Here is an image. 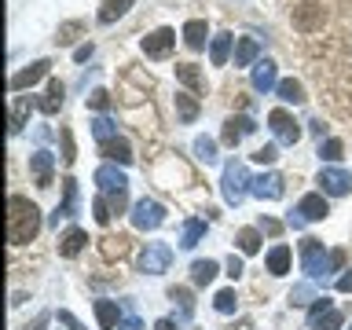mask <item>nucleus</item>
Returning a JSON list of instances; mask_svg holds the SVG:
<instances>
[{
  "mask_svg": "<svg viewBox=\"0 0 352 330\" xmlns=\"http://www.w3.org/2000/svg\"><path fill=\"white\" fill-rule=\"evenodd\" d=\"M253 132H257V125H253V118H246V114H231L228 121H224V132H220V136H224V143L228 147H239L242 140L246 136H253Z\"/></svg>",
  "mask_w": 352,
  "mask_h": 330,
  "instance_id": "nucleus-9",
  "label": "nucleus"
},
{
  "mask_svg": "<svg viewBox=\"0 0 352 330\" xmlns=\"http://www.w3.org/2000/svg\"><path fill=\"white\" fill-rule=\"evenodd\" d=\"M261 231H268V235H279L283 224H279V220H272V217H261Z\"/></svg>",
  "mask_w": 352,
  "mask_h": 330,
  "instance_id": "nucleus-50",
  "label": "nucleus"
},
{
  "mask_svg": "<svg viewBox=\"0 0 352 330\" xmlns=\"http://www.w3.org/2000/svg\"><path fill=\"white\" fill-rule=\"evenodd\" d=\"M59 323H63V327H70V330H81V323H77V316H70V312H59Z\"/></svg>",
  "mask_w": 352,
  "mask_h": 330,
  "instance_id": "nucleus-53",
  "label": "nucleus"
},
{
  "mask_svg": "<svg viewBox=\"0 0 352 330\" xmlns=\"http://www.w3.org/2000/svg\"><path fill=\"white\" fill-rule=\"evenodd\" d=\"M341 140H327V143H319V158H327V162H338L341 158Z\"/></svg>",
  "mask_w": 352,
  "mask_h": 330,
  "instance_id": "nucleus-41",
  "label": "nucleus"
},
{
  "mask_svg": "<svg viewBox=\"0 0 352 330\" xmlns=\"http://www.w3.org/2000/svg\"><path fill=\"white\" fill-rule=\"evenodd\" d=\"M253 88H257V92H272V88H279V66H275L272 59L253 63Z\"/></svg>",
  "mask_w": 352,
  "mask_h": 330,
  "instance_id": "nucleus-15",
  "label": "nucleus"
},
{
  "mask_svg": "<svg viewBox=\"0 0 352 330\" xmlns=\"http://www.w3.org/2000/svg\"><path fill=\"white\" fill-rule=\"evenodd\" d=\"M176 81H180L187 92H202V74H198L195 63H176Z\"/></svg>",
  "mask_w": 352,
  "mask_h": 330,
  "instance_id": "nucleus-23",
  "label": "nucleus"
},
{
  "mask_svg": "<svg viewBox=\"0 0 352 330\" xmlns=\"http://www.w3.org/2000/svg\"><path fill=\"white\" fill-rule=\"evenodd\" d=\"M327 22V11L319 8V4H301V8H294V26L297 30H305V33H312L319 30Z\"/></svg>",
  "mask_w": 352,
  "mask_h": 330,
  "instance_id": "nucleus-13",
  "label": "nucleus"
},
{
  "mask_svg": "<svg viewBox=\"0 0 352 330\" xmlns=\"http://www.w3.org/2000/svg\"><path fill=\"white\" fill-rule=\"evenodd\" d=\"M88 55H92V44H81V48H77V52H74V59H77V63H85V59H88Z\"/></svg>",
  "mask_w": 352,
  "mask_h": 330,
  "instance_id": "nucleus-55",
  "label": "nucleus"
},
{
  "mask_svg": "<svg viewBox=\"0 0 352 330\" xmlns=\"http://www.w3.org/2000/svg\"><path fill=\"white\" fill-rule=\"evenodd\" d=\"M275 158H279V147H275V143H264V147L253 151V162H261V165H272Z\"/></svg>",
  "mask_w": 352,
  "mask_h": 330,
  "instance_id": "nucleus-42",
  "label": "nucleus"
},
{
  "mask_svg": "<svg viewBox=\"0 0 352 330\" xmlns=\"http://www.w3.org/2000/svg\"><path fill=\"white\" fill-rule=\"evenodd\" d=\"M319 187H323V195L341 198V195L352 191V176L345 169H323V173H319Z\"/></svg>",
  "mask_w": 352,
  "mask_h": 330,
  "instance_id": "nucleus-12",
  "label": "nucleus"
},
{
  "mask_svg": "<svg viewBox=\"0 0 352 330\" xmlns=\"http://www.w3.org/2000/svg\"><path fill=\"white\" fill-rule=\"evenodd\" d=\"M202 235H206V220H187V224H184V235H180V246H184V250H195Z\"/></svg>",
  "mask_w": 352,
  "mask_h": 330,
  "instance_id": "nucleus-32",
  "label": "nucleus"
},
{
  "mask_svg": "<svg viewBox=\"0 0 352 330\" xmlns=\"http://www.w3.org/2000/svg\"><path fill=\"white\" fill-rule=\"evenodd\" d=\"M312 301H319V297H316V286H312V283H297L294 290H290V305H297V308H301V305H312Z\"/></svg>",
  "mask_w": 352,
  "mask_h": 330,
  "instance_id": "nucleus-35",
  "label": "nucleus"
},
{
  "mask_svg": "<svg viewBox=\"0 0 352 330\" xmlns=\"http://www.w3.org/2000/svg\"><path fill=\"white\" fill-rule=\"evenodd\" d=\"M85 246H88V235H85L81 228H70V231L59 239V253H63V257H77Z\"/></svg>",
  "mask_w": 352,
  "mask_h": 330,
  "instance_id": "nucleus-22",
  "label": "nucleus"
},
{
  "mask_svg": "<svg viewBox=\"0 0 352 330\" xmlns=\"http://www.w3.org/2000/svg\"><path fill=\"white\" fill-rule=\"evenodd\" d=\"M165 224V206L154 202V198H140L136 206H132V228L140 231H154Z\"/></svg>",
  "mask_w": 352,
  "mask_h": 330,
  "instance_id": "nucleus-4",
  "label": "nucleus"
},
{
  "mask_svg": "<svg viewBox=\"0 0 352 330\" xmlns=\"http://www.w3.org/2000/svg\"><path fill=\"white\" fill-rule=\"evenodd\" d=\"M74 213H77V180L66 176L63 180V206L55 209V224H59V217H74Z\"/></svg>",
  "mask_w": 352,
  "mask_h": 330,
  "instance_id": "nucleus-20",
  "label": "nucleus"
},
{
  "mask_svg": "<svg viewBox=\"0 0 352 330\" xmlns=\"http://www.w3.org/2000/svg\"><path fill=\"white\" fill-rule=\"evenodd\" d=\"M341 319L345 316L330 305V297H319V301L312 305V312H308V330H338Z\"/></svg>",
  "mask_w": 352,
  "mask_h": 330,
  "instance_id": "nucleus-6",
  "label": "nucleus"
},
{
  "mask_svg": "<svg viewBox=\"0 0 352 330\" xmlns=\"http://www.w3.org/2000/svg\"><path fill=\"white\" fill-rule=\"evenodd\" d=\"M235 305H239L235 290H220V294L213 297V308H217V312H224V316H231V312H235Z\"/></svg>",
  "mask_w": 352,
  "mask_h": 330,
  "instance_id": "nucleus-38",
  "label": "nucleus"
},
{
  "mask_svg": "<svg viewBox=\"0 0 352 330\" xmlns=\"http://www.w3.org/2000/svg\"><path fill=\"white\" fill-rule=\"evenodd\" d=\"M268 125L275 132V140L286 143V147H294L297 140H301V125L294 121V114H286V110H272L268 114Z\"/></svg>",
  "mask_w": 352,
  "mask_h": 330,
  "instance_id": "nucleus-7",
  "label": "nucleus"
},
{
  "mask_svg": "<svg viewBox=\"0 0 352 330\" xmlns=\"http://www.w3.org/2000/svg\"><path fill=\"white\" fill-rule=\"evenodd\" d=\"M338 290H341V294H352V268L338 279Z\"/></svg>",
  "mask_w": 352,
  "mask_h": 330,
  "instance_id": "nucleus-52",
  "label": "nucleus"
},
{
  "mask_svg": "<svg viewBox=\"0 0 352 330\" xmlns=\"http://www.w3.org/2000/svg\"><path fill=\"white\" fill-rule=\"evenodd\" d=\"M231 33H217L213 44H209V59H213V66H224L228 63V52H231Z\"/></svg>",
  "mask_w": 352,
  "mask_h": 330,
  "instance_id": "nucleus-29",
  "label": "nucleus"
},
{
  "mask_svg": "<svg viewBox=\"0 0 352 330\" xmlns=\"http://www.w3.org/2000/svg\"><path fill=\"white\" fill-rule=\"evenodd\" d=\"M169 297H173V301H180V312H184V316H191V312H195L191 290H184V286H173V290H169Z\"/></svg>",
  "mask_w": 352,
  "mask_h": 330,
  "instance_id": "nucleus-39",
  "label": "nucleus"
},
{
  "mask_svg": "<svg viewBox=\"0 0 352 330\" xmlns=\"http://www.w3.org/2000/svg\"><path fill=\"white\" fill-rule=\"evenodd\" d=\"M154 330H180V327H176L173 319H158V323H154Z\"/></svg>",
  "mask_w": 352,
  "mask_h": 330,
  "instance_id": "nucleus-56",
  "label": "nucleus"
},
{
  "mask_svg": "<svg viewBox=\"0 0 352 330\" xmlns=\"http://www.w3.org/2000/svg\"><path fill=\"white\" fill-rule=\"evenodd\" d=\"M52 154L48 151H37L30 158V169H33V176H37V187H52Z\"/></svg>",
  "mask_w": 352,
  "mask_h": 330,
  "instance_id": "nucleus-18",
  "label": "nucleus"
},
{
  "mask_svg": "<svg viewBox=\"0 0 352 330\" xmlns=\"http://www.w3.org/2000/svg\"><path fill=\"white\" fill-rule=\"evenodd\" d=\"M92 209H96V220H99V224H110V217H114V213H110V206H107L103 195H99L96 202H92Z\"/></svg>",
  "mask_w": 352,
  "mask_h": 330,
  "instance_id": "nucleus-47",
  "label": "nucleus"
},
{
  "mask_svg": "<svg viewBox=\"0 0 352 330\" xmlns=\"http://www.w3.org/2000/svg\"><path fill=\"white\" fill-rule=\"evenodd\" d=\"M206 37H209V30H206L202 19H191V22L184 26V44H187L191 52H202V48H206Z\"/></svg>",
  "mask_w": 352,
  "mask_h": 330,
  "instance_id": "nucleus-19",
  "label": "nucleus"
},
{
  "mask_svg": "<svg viewBox=\"0 0 352 330\" xmlns=\"http://www.w3.org/2000/svg\"><path fill=\"white\" fill-rule=\"evenodd\" d=\"M224 268H228V275H231V279H239V275L246 272V268H242V261L235 257V253H231V257H228V264H224Z\"/></svg>",
  "mask_w": 352,
  "mask_h": 330,
  "instance_id": "nucleus-49",
  "label": "nucleus"
},
{
  "mask_svg": "<svg viewBox=\"0 0 352 330\" xmlns=\"http://www.w3.org/2000/svg\"><path fill=\"white\" fill-rule=\"evenodd\" d=\"M96 184H99V191H103V195H110V191H125V187H129L125 173H121L114 162H110V165H99V169H96Z\"/></svg>",
  "mask_w": 352,
  "mask_h": 330,
  "instance_id": "nucleus-14",
  "label": "nucleus"
},
{
  "mask_svg": "<svg viewBox=\"0 0 352 330\" xmlns=\"http://www.w3.org/2000/svg\"><path fill=\"white\" fill-rule=\"evenodd\" d=\"M257 52H261V44L253 37H239V44H235V66H253V63H257Z\"/></svg>",
  "mask_w": 352,
  "mask_h": 330,
  "instance_id": "nucleus-26",
  "label": "nucleus"
},
{
  "mask_svg": "<svg viewBox=\"0 0 352 330\" xmlns=\"http://www.w3.org/2000/svg\"><path fill=\"white\" fill-rule=\"evenodd\" d=\"M118 330H143V323H140V319H136V316H129V319H125V323H121Z\"/></svg>",
  "mask_w": 352,
  "mask_h": 330,
  "instance_id": "nucleus-54",
  "label": "nucleus"
},
{
  "mask_svg": "<svg viewBox=\"0 0 352 330\" xmlns=\"http://www.w3.org/2000/svg\"><path fill=\"white\" fill-rule=\"evenodd\" d=\"M48 70H52V63H48V59H37V63H30L26 70H19L15 77H11V81H8V88H11V92H22V88H33V85L41 81V77H48Z\"/></svg>",
  "mask_w": 352,
  "mask_h": 330,
  "instance_id": "nucleus-10",
  "label": "nucleus"
},
{
  "mask_svg": "<svg viewBox=\"0 0 352 330\" xmlns=\"http://www.w3.org/2000/svg\"><path fill=\"white\" fill-rule=\"evenodd\" d=\"M132 4H136V0H103V4H99V22H103V26H110V22H118Z\"/></svg>",
  "mask_w": 352,
  "mask_h": 330,
  "instance_id": "nucleus-24",
  "label": "nucleus"
},
{
  "mask_svg": "<svg viewBox=\"0 0 352 330\" xmlns=\"http://www.w3.org/2000/svg\"><path fill=\"white\" fill-rule=\"evenodd\" d=\"M81 30H85L81 22H63V26H59V37H55V41H59V44H70Z\"/></svg>",
  "mask_w": 352,
  "mask_h": 330,
  "instance_id": "nucleus-44",
  "label": "nucleus"
},
{
  "mask_svg": "<svg viewBox=\"0 0 352 330\" xmlns=\"http://www.w3.org/2000/svg\"><path fill=\"white\" fill-rule=\"evenodd\" d=\"M99 151H103V158L114 162V165H129L132 162V147H129V140H121V136L99 143Z\"/></svg>",
  "mask_w": 352,
  "mask_h": 330,
  "instance_id": "nucleus-17",
  "label": "nucleus"
},
{
  "mask_svg": "<svg viewBox=\"0 0 352 330\" xmlns=\"http://www.w3.org/2000/svg\"><path fill=\"white\" fill-rule=\"evenodd\" d=\"M44 327H48V312H41L37 319H33V323H26L22 330H44Z\"/></svg>",
  "mask_w": 352,
  "mask_h": 330,
  "instance_id": "nucleus-51",
  "label": "nucleus"
},
{
  "mask_svg": "<svg viewBox=\"0 0 352 330\" xmlns=\"http://www.w3.org/2000/svg\"><path fill=\"white\" fill-rule=\"evenodd\" d=\"M327 257H330V253L323 250V242H319V239H312V235L301 239V268H305L308 279H319V275H323Z\"/></svg>",
  "mask_w": 352,
  "mask_h": 330,
  "instance_id": "nucleus-5",
  "label": "nucleus"
},
{
  "mask_svg": "<svg viewBox=\"0 0 352 330\" xmlns=\"http://www.w3.org/2000/svg\"><path fill=\"white\" fill-rule=\"evenodd\" d=\"M217 272H220L217 261H195L191 264V283L195 286H209V283L217 279Z\"/></svg>",
  "mask_w": 352,
  "mask_h": 330,
  "instance_id": "nucleus-25",
  "label": "nucleus"
},
{
  "mask_svg": "<svg viewBox=\"0 0 352 330\" xmlns=\"http://www.w3.org/2000/svg\"><path fill=\"white\" fill-rule=\"evenodd\" d=\"M173 44H176V30L162 26V30H154L143 37V55H147V59H165V55L173 52Z\"/></svg>",
  "mask_w": 352,
  "mask_h": 330,
  "instance_id": "nucleus-8",
  "label": "nucleus"
},
{
  "mask_svg": "<svg viewBox=\"0 0 352 330\" xmlns=\"http://www.w3.org/2000/svg\"><path fill=\"white\" fill-rule=\"evenodd\" d=\"M250 169L242 165L239 158H231L224 165V180H220V195H224V202L228 206H242V198L250 195Z\"/></svg>",
  "mask_w": 352,
  "mask_h": 330,
  "instance_id": "nucleus-2",
  "label": "nucleus"
},
{
  "mask_svg": "<svg viewBox=\"0 0 352 330\" xmlns=\"http://www.w3.org/2000/svg\"><path fill=\"white\" fill-rule=\"evenodd\" d=\"M92 132H96V140H99V143H107V140H114V136H118V125H114L110 118H96V121H92Z\"/></svg>",
  "mask_w": 352,
  "mask_h": 330,
  "instance_id": "nucleus-37",
  "label": "nucleus"
},
{
  "mask_svg": "<svg viewBox=\"0 0 352 330\" xmlns=\"http://www.w3.org/2000/svg\"><path fill=\"white\" fill-rule=\"evenodd\" d=\"M30 110H33V99H30V96H19V99H15V110H11V132H22V125H26V118H30Z\"/></svg>",
  "mask_w": 352,
  "mask_h": 330,
  "instance_id": "nucleus-33",
  "label": "nucleus"
},
{
  "mask_svg": "<svg viewBox=\"0 0 352 330\" xmlns=\"http://www.w3.org/2000/svg\"><path fill=\"white\" fill-rule=\"evenodd\" d=\"M129 250V239H103V257H121V253Z\"/></svg>",
  "mask_w": 352,
  "mask_h": 330,
  "instance_id": "nucleus-40",
  "label": "nucleus"
},
{
  "mask_svg": "<svg viewBox=\"0 0 352 330\" xmlns=\"http://www.w3.org/2000/svg\"><path fill=\"white\" fill-rule=\"evenodd\" d=\"M235 242H239V253L253 257V253L261 250V231H257V228H242L239 235H235Z\"/></svg>",
  "mask_w": 352,
  "mask_h": 330,
  "instance_id": "nucleus-30",
  "label": "nucleus"
},
{
  "mask_svg": "<svg viewBox=\"0 0 352 330\" xmlns=\"http://www.w3.org/2000/svg\"><path fill=\"white\" fill-rule=\"evenodd\" d=\"M195 158L206 162V165H213V162H217V143L209 140V136H198V140H195Z\"/></svg>",
  "mask_w": 352,
  "mask_h": 330,
  "instance_id": "nucleus-36",
  "label": "nucleus"
},
{
  "mask_svg": "<svg viewBox=\"0 0 352 330\" xmlns=\"http://www.w3.org/2000/svg\"><path fill=\"white\" fill-rule=\"evenodd\" d=\"M136 264H140L143 275H162V272H169V264H173V250L165 246V242H147Z\"/></svg>",
  "mask_w": 352,
  "mask_h": 330,
  "instance_id": "nucleus-3",
  "label": "nucleus"
},
{
  "mask_svg": "<svg viewBox=\"0 0 352 330\" xmlns=\"http://www.w3.org/2000/svg\"><path fill=\"white\" fill-rule=\"evenodd\" d=\"M41 231V209L22 195L8 198V242L11 246H26Z\"/></svg>",
  "mask_w": 352,
  "mask_h": 330,
  "instance_id": "nucleus-1",
  "label": "nucleus"
},
{
  "mask_svg": "<svg viewBox=\"0 0 352 330\" xmlns=\"http://www.w3.org/2000/svg\"><path fill=\"white\" fill-rule=\"evenodd\" d=\"M96 319L103 330H114L118 327V305L114 301H96Z\"/></svg>",
  "mask_w": 352,
  "mask_h": 330,
  "instance_id": "nucleus-34",
  "label": "nucleus"
},
{
  "mask_svg": "<svg viewBox=\"0 0 352 330\" xmlns=\"http://www.w3.org/2000/svg\"><path fill=\"white\" fill-rule=\"evenodd\" d=\"M294 213L308 224V220H323V217L330 213V206H327V198H323V195H305L301 202H297Z\"/></svg>",
  "mask_w": 352,
  "mask_h": 330,
  "instance_id": "nucleus-16",
  "label": "nucleus"
},
{
  "mask_svg": "<svg viewBox=\"0 0 352 330\" xmlns=\"http://www.w3.org/2000/svg\"><path fill=\"white\" fill-rule=\"evenodd\" d=\"M88 107H92V110H107L110 107V92H107V88H96V92L88 96Z\"/></svg>",
  "mask_w": 352,
  "mask_h": 330,
  "instance_id": "nucleus-45",
  "label": "nucleus"
},
{
  "mask_svg": "<svg viewBox=\"0 0 352 330\" xmlns=\"http://www.w3.org/2000/svg\"><path fill=\"white\" fill-rule=\"evenodd\" d=\"M268 272L272 275H286V272H290V246H272L268 250Z\"/></svg>",
  "mask_w": 352,
  "mask_h": 330,
  "instance_id": "nucleus-28",
  "label": "nucleus"
},
{
  "mask_svg": "<svg viewBox=\"0 0 352 330\" xmlns=\"http://www.w3.org/2000/svg\"><path fill=\"white\" fill-rule=\"evenodd\" d=\"M74 158H77V154H74V136H70V129H63V162L70 165Z\"/></svg>",
  "mask_w": 352,
  "mask_h": 330,
  "instance_id": "nucleus-48",
  "label": "nucleus"
},
{
  "mask_svg": "<svg viewBox=\"0 0 352 330\" xmlns=\"http://www.w3.org/2000/svg\"><path fill=\"white\" fill-rule=\"evenodd\" d=\"M63 96H66V85L63 81H55V77H52V81H48V92H44V99H41V110H44V114H59V107H63Z\"/></svg>",
  "mask_w": 352,
  "mask_h": 330,
  "instance_id": "nucleus-21",
  "label": "nucleus"
},
{
  "mask_svg": "<svg viewBox=\"0 0 352 330\" xmlns=\"http://www.w3.org/2000/svg\"><path fill=\"white\" fill-rule=\"evenodd\" d=\"M103 198H107L110 213H125V206H129V195H125V191H110V195H103Z\"/></svg>",
  "mask_w": 352,
  "mask_h": 330,
  "instance_id": "nucleus-43",
  "label": "nucleus"
},
{
  "mask_svg": "<svg viewBox=\"0 0 352 330\" xmlns=\"http://www.w3.org/2000/svg\"><path fill=\"white\" fill-rule=\"evenodd\" d=\"M250 191L257 195L261 202H275V198H283L286 187H283V176H279V173H261L257 180L250 184Z\"/></svg>",
  "mask_w": 352,
  "mask_h": 330,
  "instance_id": "nucleus-11",
  "label": "nucleus"
},
{
  "mask_svg": "<svg viewBox=\"0 0 352 330\" xmlns=\"http://www.w3.org/2000/svg\"><path fill=\"white\" fill-rule=\"evenodd\" d=\"M279 99L283 103H305V88H301V81H294V77H286V81H279Z\"/></svg>",
  "mask_w": 352,
  "mask_h": 330,
  "instance_id": "nucleus-31",
  "label": "nucleus"
},
{
  "mask_svg": "<svg viewBox=\"0 0 352 330\" xmlns=\"http://www.w3.org/2000/svg\"><path fill=\"white\" fill-rule=\"evenodd\" d=\"M345 261H349V253H345V250H334V253L327 257V268H323V275H327V272H338V268H345Z\"/></svg>",
  "mask_w": 352,
  "mask_h": 330,
  "instance_id": "nucleus-46",
  "label": "nucleus"
},
{
  "mask_svg": "<svg viewBox=\"0 0 352 330\" xmlns=\"http://www.w3.org/2000/svg\"><path fill=\"white\" fill-rule=\"evenodd\" d=\"M176 114H180L184 125H191V121L198 118V99H195V92H176Z\"/></svg>",
  "mask_w": 352,
  "mask_h": 330,
  "instance_id": "nucleus-27",
  "label": "nucleus"
}]
</instances>
